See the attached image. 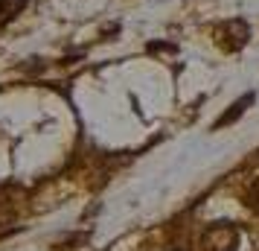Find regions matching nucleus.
<instances>
[{"label":"nucleus","instance_id":"20e7f679","mask_svg":"<svg viewBox=\"0 0 259 251\" xmlns=\"http://www.w3.org/2000/svg\"><path fill=\"white\" fill-rule=\"evenodd\" d=\"M26 0H0V24H9L15 15H21Z\"/></svg>","mask_w":259,"mask_h":251},{"label":"nucleus","instance_id":"f257e3e1","mask_svg":"<svg viewBox=\"0 0 259 251\" xmlns=\"http://www.w3.org/2000/svg\"><path fill=\"white\" fill-rule=\"evenodd\" d=\"M215 41H219L224 50H230V53L242 50L247 44V24L239 21V18L227 21V24H222L219 29H215Z\"/></svg>","mask_w":259,"mask_h":251},{"label":"nucleus","instance_id":"f03ea898","mask_svg":"<svg viewBox=\"0 0 259 251\" xmlns=\"http://www.w3.org/2000/svg\"><path fill=\"white\" fill-rule=\"evenodd\" d=\"M236 242H239V234L227 225H219L210 234H204V251H236Z\"/></svg>","mask_w":259,"mask_h":251},{"label":"nucleus","instance_id":"39448f33","mask_svg":"<svg viewBox=\"0 0 259 251\" xmlns=\"http://www.w3.org/2000/svg\"><path fill=\"white\" fill-rule=\"evenodd\" d=\"M172 251H178V248H172Z\"/></svg>","mask_w":259,"mask_h":251},{"label":"nucleus","instance_id":"7ed1b4c3","mask_svg":"<svg viewBox=\"0 0 259 251\" xmlns=\"http://www.w3.org/2000/svg\"><path fill=\"white\" fill-rule=\"evenodd\" d=\"M253 99H256V94H245L242 99H239V102H233V105L227 108L222 117L215 120V129H224V126L236 123V120H239V117H242V114L247 111V105H253Z\"/></svg>","mask_w":259,"mask_h":251}]
</instances>
